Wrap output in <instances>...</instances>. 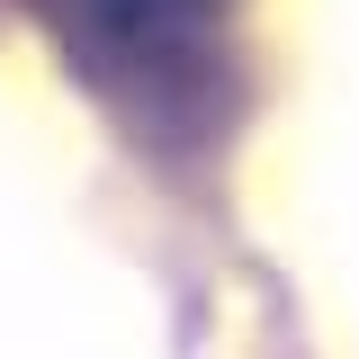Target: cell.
I'll return each mask as SVG.
<instances>
[{
  "mask_svg": "<svg viewBox=\"0 0 359 359\" xmlns=\"http://www.w3.org/2000/svg\"><path fill=\"white\" fill-rule=\"evenodd\" d=\"M54 27L90 90L162 144H189L233 99L216 0H54Z\"/></svg>",
  "mask_w": 359,
  "mask_h": 359,
  "instance_id": "1",
  "label": "cell"
}]
</instances>
